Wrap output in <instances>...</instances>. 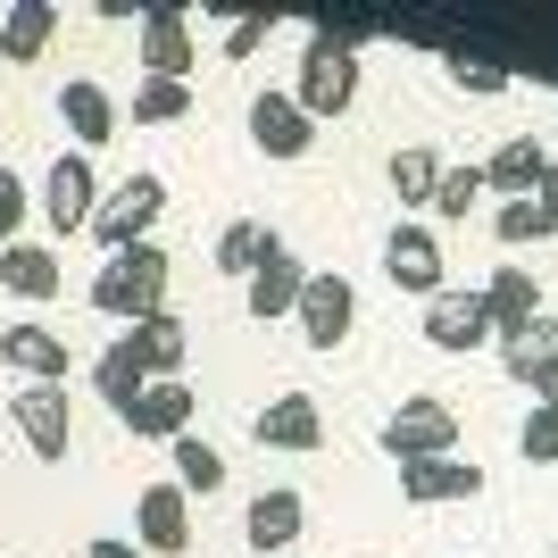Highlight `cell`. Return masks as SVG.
Returning <instances> with one entry per match:
<instances>
[{"instance_id":"35","label":"cell","mask_w":558,"mask_h":558,"mask_svg":"<svg viewBox=\"0 0 558 558\" xmlns=\"http://www.w3.org/2000/svg\"><path fill=\"white\" fill-rule=\"evenodd\" d=\"M17 226H25V184H17V167H0V251L17 242Z\"/></svg>"},{"instance_id":"27","label":"cell","mask_w":558,"mask_h":558,"mask_svg":"<svg viewBox=\"0 0 558 558\" xmlns=\"http://www.w3.org/2000/svg\"><path fill=\"white\" fill-rule=\"evenodd\" d=\"M500 359H509V375H517V384H525V375H534L542 359H558V317H550V308H542V317H534V326H525V333H509V342H500Z\"/></svg>"},{"instance_id":"9","label":"cell","mask_w":558,"mask_h":558,"mask_svg":"<svg viewBox=\"0 0 558 558\" xmlns=\"http://www.w3.org/2000/svg\"><path fill=\"white\" fill-rule=\"evenodd\" d=\"M93 209H100L93 159H84V150H59V159H50V175H43V217H50L59 233H75V226H93Z\"/></svg>"},{"instance_id":"3","label":"cell","mask_w":558,"mask_h":558,"mask_svg":"<svg viewBox=\"0 0 558 558\" xmlns=\"http://www.w3.org/2000/svg\"><path fill=\"white\" fill-rule=\"evenodd\" d=\"M159 209H167V184L150 175V167H142V175H125V184H117L109 201L93 209V242H100L109 258H117V251H134V242H150Z\"/></svg>"},{"instance_id":"20","label":"cell","mask_w":558,"mask_h":558,"mask_svg":"<svg viewBox=\"0 0 558 558\" xmlns=\"http://www.w3.org/2000/svg\"><path fill=\"white\" fill-rule=\"evenodd\" d=\"M251 434L267 450H317V442H326V417H317V400H308V392H283V400H267V409L251 417Z\"/></svg>"},{"instance_id":"22","label":"cell","mask_w":558,"mask_h":558,"mask_svg":"<svg viewBox=\"0 0 558 558\" xmlns=\"http://www.w3.org/2000/svg\"><path fill=\"white\" fill-rule=\"evenodd\" d=\"M125 342L142 350V367H150V384H159V375H184L192 326L175 317V308H159V317H142V326H125Z\"/></svg>"},{"instance_id":"16","label":"cell","mask_w":558,"mask_h":558,"mask_svg":"<svg viewBox=\"0 0 558 558\" xmlns=\"http://www.w3.org/2000/svg\"><path fill=\"white\" fill-rule=\"evenodd\" d=\"M425 342L434 350H484L492 342V317H484V292H434L425 301Z\"/></svg>"},{"instance_id":"2","label":"cell","mask_w":558,"mask_h":558,"mask_svg":"<svg viewBox=\"0 0 558 558\" xmlns=\"http://www.w3.org/2000/svg\"><path fill=\"white\" fill-rule=\"evenodd\" d=\"M350 43H359V25H350V34H333V25L308 34V50H301V93H292L308 117H342L350 100H359V59H350Z\"/></svg>"},{"instance_id":"10","label":"cell","mask_w":558,"mask_h":558,"mask_svg":"<svg viewBox=\"0 0 558 558\" xmlns=\"http://www.w3.org/2000/svg\"><path fill=\"white\" fill-rule=\"evenodd\" d=\"M384 276L400 283V292H442V242H434V226H417V217H400L392 242H384Z\"/></svg>"},{"instance_id":"32","label":"cell","mask_w":558,"mask_h":558,"mask_svg":"<svg viewBox=\"0 0 558 558\" xmlns=\"http://www.w3.org/2000/svg\"><path fill=\"white\" fill-rule=\"evenodd\" d=\"M484 201V167H442V184H434V217H466Z\"/></svg>"},{"instance_id":"17","label":"cell","mask_w":558,"mask_h":558,"mask_svg":"<svg viewBox=\"0 0 558 558\" xmlns=\"http://www.w3.org/2000/svg\"><path fill=\"white\" fill-rule=\"evenodd\" d=\"M0 359H9V367H17L25 384H68V367H75V359H68V333L34 326V317L0 333Z\"/></svg>"},{"instance_id":"6","label":"cell","mask_w":558,"mask_h":558,"mask_svg":"<svg viewBox=\"0 0 558 558\" xmlns=\"http://www.w3.org/2000/svg\"><path fill=\"white\" fill-rule=\"evenodd\" d=\"M9 417H17V434H25L34 459H68V442H75L68 384H17V392H9Z\"/></svg>"},{"instance_id":"5","label":"cell","mask_w":558,"mask_h":558,"mask_svg":"<svg viewBox=\"0 0 558 558\" xmlns=\"http://www.w3.org/2000/svg\"><path fill=\"white\" fill-rule=\"evenodd\" d=\"M301 342L308 350H342L350 342V317H359V292H350V276H333V267H308L301 283Z\"/></svg>"},{"instance_id":"12","label":"cell","mask_w":558,"mask_h":558,"mask_svg":"<svg viewBox=\"0 0 558 558\" xmlns=\"http://www.w3.org/2000/svg\"><path fill=\"white\" fill-rule=\"evenodd\" d=\"M192 409H201V400H192L184 375H159V384H142V400L117 425H125V434H150V442H175V434H192Z\"/></svg>"},{"instance_id":"36","label":"cell","mask_w":558,"mask_h":558,"mask_svg":"<svg viewBox=\"0 0 558 558\" xmlns=\"http://www.w3.org/2000/svg\"><path fill=\"white\" fill-rule=\"evenodd\" d=\"M258 43H267V17H233L226 25V50H233V59H251Z\"/></svg>"},{"instance_id":"28","label":"cell","mask_w":558,"mask_h":558,"mask_svg":"<svg viewBox=\"0 0 558 558\" xmlns=\"http://www.w3.org/2000/svg\"><path fill=\"white\" fill-rule=\"evenodd\" d=\"M434 184H442V159H434V150H392V192L409 209H434Z\"/></svg>"},{"instance_id":"7","label":"cell","mask_w":558,"mask_h":558,"mask_svg":"<svg viewBox=\"0 0 558 558\" xmlns=\"http://www.w3.org/2000/svg\"><path fill=\"white\" fill-rule=\"evenodd\" d=\"M192 68H201V59H192V17H184V0H150V9H142V75L184 84Z\"/></svg>"},{"instance_id":"29","label":"cell","mask_w":558,"mask_h":558,"mask_svg":"<svg viewBox=\"0 0 558 558\" xmlns=\"http://www.w3.org/2000/svg\"><path fill=\"white\" fill-rule=\"evenodd\" d=\"M184 109H192V84H167V75H142L134 84V117L142 125H175Z\"/></svg>"},{"instance_id":"26","label":"cell","mask_w":558,"mask_h":558,"mask_svg":"<svg viewBox=\"0 0 558 558\" xmlns=\"http://www.w3.org/2000/svg\"><path fill=\"white\" fill-rule=\"evenodd\" d=\"M167 459H175V492H184V500L226 484V450L201 442V434H175V442H167Z\"/></svg>"},{"instance_id":"19","label":"cell","mask_w":558,"mask_h":558,"mask_svg":"<svg viewBox=\"0 0 558 558\" xmlns=\"http://www.w3.org/2000/svg\"><path fill=\"white\" fill-rule=\"evenodd\" d=\"M484 317H492V342H509V333H525L542 317V283L534 267H500V276L484 283Z\"/></svg>"},{"instance_id":"4","label":"cell","mask_w":558,"mask_h":558,"mask_svg":"<svg viewBox=\"0 0 558 558\" xmlns=\"http://www.w3.org/2000/svg\"><path fill=\"white\" fill-rule=\"evenodd\" d=\"M450 442H459V409H450L442 392H417L384 417V450H392L400 466L409 459H450Z\"/></svg>"},{"instance_id":"1","label":"cell","mask_w":558,"mask_h":558,"mask_svg":"<svg viewBox=\"0 0 558 558\" xmlns=\"http://www.w3.org/2000/svg\"><path fill=\"white\" fill-rule=\"evenodd\" d=\"M167 276H175V258H167L159 242H134V251H117L109 267L93 276V308L142 326V317H159V308H167Z\"/></svg>"},{"instance_id":"11","label":"cell","mask_w":558,"mask_h":558,"mask_svg":"<svg viewBox=\"0 0 558 558\" xmlns=\"http://www.w3.org/2000/svg\"><path fill=\"white\" fill-rule=\"evenodd\" d=\"M301 283H308V267L283 251V242H267V251H258V267L242 276V301H251V317L267 326V317H292V308H301Z\"/></svg>"},{"instance_id":"13","label":"cell","mask_w":558,"mask_h":558,"mask_svg":"<svg viewBox=\"0 0 558 558\" xmlns=\"http://www.w3.org/2000/svg\"><path fill=\"white\" fill-rule=\"evenodd\" d=\"M484 492V466L475 459H409L400 466V500H417V509H442V500H475Z\"/></svg>"},{"instance_id":"31","label":"cell","mask_w":558,"mask_h":558,"mask_svg":"<svg viewBox=\"0 0 558 558\" xmlns=\"http://www.w3.org/2000/svg\"><path fill=\"white\" fill-rule=\"evenodd\" d=\"M267 242H276L267 226H226V233H217V276H251Z\"/></svg>"},{"instance_id":"33","label":"cell","mask_w":558,"mask_h":558,"mask_svg":"<svg viewBox=\"0 0 558 558\" xmlns=\"http://www.w3.org/2000/svg\"><path fill=\"white\" fill-rule=\"evenodd\" d=\"M442 68H450L459 93H509V68H492V59H475V50H450Z\"/></svg>"},{"instance_id":"38","label":"cell","mask_w":558,"mask_h":558,"mask_svg":"<svg viewBox=\"0 0 558 558\" xmlns=\"http://www.w3.org/2000/svg\"><path fill=\"white\" fill-rule=\"evenodd\" d=\"M84 558H142V550H134V542H125V534H100V542H93V550H84Z\"/></svg>"},{"instance_id":"30","label":"cell","mask_w":558,"mask_h":558,"mask_svg":"<svg viewBox=\"0 0 558 558\" xmlns=\"http://www.w3.org/2000/svg\"><path fill=\"white\" fill-rule=\"evenodd\" d=\"M492 233H500V242H550V209H542V201H500V209H492Z\"/></svg>"},{"instance_id":"18","label":"cell","mask_w":558,"mask_h":558,"mask_svg":"<svg viewBox=\"0 0 558 558\" xmlns=\"http://www.w3.org/2000/svg\"><path fill=\"white\" fill-rule=\"evenodd\" d=\"M59 125L75 134V150L93 159L100 142H117V100L100 93L93 75H68V93H59Z\"/></svg>"},{"instance_id":"8","label":"cell","mask_w":558,"mask_h":558,"mask_svg":"<svg viewBox=\"0 0 558 558\" xmlns=\"http://www.w3.org/2000/svg\"><path fill=\"white\" fill-rule=\"evenodd\" d=\"M134 550L142 558L192 550V500L175 484H142V500H134Z\"/></svg>"},{"instance_id":"39","label":"cell","mask_w":558,"mask_h":558,"mask_svg":"<svg viewBox=\"0 0 558 558\" xmlns=\"http://www.w3.org/2000/svg\"><path fill=\"white\" fill-rule=\"evenodd\" d=\"M534 201H542V209H550V226H558V159H550V175H542V184H534Z\"/></svg>"},{"instance_id":"21","label":"cell","mask_w":558,"mask_h":558,"mask_svg":"<svg viewBox=\"0 0 558 558\" xmlns=\"http://www.w3.org/2000/svg\"><path fill=\"white\" fill-rule=\"evenodd\" d=\"M542 175H550V150H542L534 134H509V142L484 159V192H509V201H534Z\"/></svg>"},{"instance_id":"15","label":"cell","mask_w":558,"mask_h":558,"mask_svg":"<svg viewBox=\"0 0 558 558\" xmlns=\"http://www.w3.org/2000/svg\"><path fill=\"white\" fill-rule=\"evenodd\" d=\"M301 525H308V509H301V492H292V484H267L251 509H242V534H251L258 558H283L292 542H301Z\"/></svg>"},{"instance_id":"37","label":"cell","mask_w":558,"mask_h":558,"mask_svg":"<svg viewBox=\"0 0 558 558\" xmlns=\"http://www.w3.org/2000/svg\"><path fill=\"white\" fill-rule=\"evenodd\" d=\"M525 384H534V409H558V359H542Z\"/></svg>"},{"instance_id":"25","label":"cell","mask_w":558,"mask_h":558,"mask_svg":"<svg viewBox=\"0 0 558 558\" xmlns=\"http://www.w3.org/2000/svg\"><path fill=\"white\" fill-rule=\"evenodd\" d=\"M0 283L25 292V301H50V292H59V258H50L43 242H9V251H0Z\"/></svg>"},{"instance_id":"24","label":"cell","mask_w":558,"mask_h":558,"mask_svg":"<svg viewBox=\"0 0 558 558\" xmlns=\"http://www.w3.org/2000/svg\"><path fill=\"white\" fill-rule=\"evenodd\" d=\"M93 384H100V400H109L117 417H125V409H134V400H142V384H150V367H142V350L125 342V333H117V342L100 350V367H93Z\"/></svg>"},{"instance_id":"23","label":"cell","mask_w":558,"mask_h":558,"mask_svg":"<svg viewBox=\"0 0 558 558\" xmlns=\"http://www.w3.org/2000/svg\"><path fill=\"white\" fill-rule=\"evenodd\" d=\"M50 34H59V9H50V0H9V9H0V59H43Z\"/></svg>"},{"instance_id":"34","label":"cell","mask_w":558,"mask_h":558,"mask_svg":"<svg viewBox=\"0 0 558 558\" xmlns=\"http://www.w3.org/2000/svg\"><path fill=\"white\" fill-rule=\"evenodd\" d=\"M517 450L534 466H558V409H525V425H517Z\"/></svg>"},{"instance_id":"14","label":"cell","mask_w":558,"mask_h":558,"mask_svg":"<svg viewBox=\"0 0 558 558\" xmlns=\"http://www.w3.org/2000/svg\"><path fill=\"white\" fill-rule=\"evenodd\" d=\"M251 142L267 150V159H301L308 142H317V117H308L292 93H258L251 100Z\"/></svg>"}]
</instances>
